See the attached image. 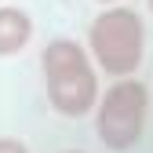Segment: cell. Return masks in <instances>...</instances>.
<instances>
[{
	"instance_id": "obj_1",
	"label": "cell",
	"mask_w": 153,
	"mask_h": 153,
	"mask_svg": "<svg viewBox=\"0 0 153 153\" xmlns=\"http://www.w3.org/2000/svg\"><path fill=\"white\" fill-rule=\"evenodd\" d=\"M40 69H44V88H48V102L59 117H88L95 113L99 102V69H95L91 55L80 40L73 36H55L48 48L40 51Z\"/></svg>"
},
{
	"instance_id": "obj_2",
	"label": "cell",
	"mask_w": 153,
	"mask_h": 153,
	"mask_svg": "<svg viewBox=\"0 0 153 153\" xmlns=\"http://www.w3.org/2000/svg\"><path fill=\"white\" fill-rule=\"evenodd\" d=\"M88 55L99 73L113 76V80H124V76H135L142 59H146V26L142 15L128 4L117 7H102L91 18L88 26Z\"/></svg>"
},
{
	"instance_id": "obj_3",
	"label": "cell",
	"mask_w": 153,
	"mask_h": 153,
	"mask_svg": "<svg viewBox=\"0 0 153 153\" xmlns=\"http://www.w3.org/2000/svg\"><path fill=\"white\" fill-rule=\"evenodd\" d=\"M149 117V88L139 76L113 80L95 102V135L113 153H128L142 142Z\"/></svg>"
},
{
	"instance_id": "obj_4",
	"label": "cell",
	"mask_w": 153,
	"mask_h": 153,
	"mask_svg": "<svg viewBox=\"0 0 153 153\" xmlns=\"http://www.w3.org/2000/svg\"><path fill=\"white\" fill-rule=\"evenodd\" d=\"M33 40V18L22 7L0 4V59H11V55H22Z\"/></svg>"
},
{
	"instance_id": "obj_5",
	"label": "cell",
	"mask_w": 153,
	"mask_h": 153,
	"mask_svg": "<svg viewBox=\"0 0 153 153\" xmlns=\"http://www.w3.org/2000/svg\"><path fill=\"white\" fill-rule=\"evenodd\" d=\"M0 153H29V146L15 135H0Z\"/></svg>"
},
{
	"instance_id": "obj_6",
	"label": "cell",
	"mask_w": 153,
	"mask_h": 153,
	"mask_svg": "<svg viewBox=\"0 0 153 153\" xmlns=\"http://www.w3.org/2000/svg\"><path fill=\"white\" fill-rule=\"evenodd\" d=\"M102 7H117V4H124V0H99Z\"/></svg>"
},
{
	"instance_id": "obj_7",
	"label": "cell",
	"mask_w": 153,
	"mask_h": 153,
	"mask_svg": "<svg viewBox=\"0 0 153 153\" xmlns=\"http://www.w3.org/2000/svg\"><path fill=\"white\" fill-rule=\"evenodd\" d=\"M62 153H84V149H62Z\"/></svg>"
},
{
	"instance_id": "obj_8",
	"label": "cell",
	"mask_w": 153,
	"mask_h": 153,
	"mask_svg": "<svg viewBox=\"0 0 153 153\" xmlns=\"http://www.w3.org/2000/svg\"><path fill=\"white\" fill-rule=\"evenodd\" d=\"M146 4H149V11H153V0H146Z\"/></svg>"
}]
</instances>
